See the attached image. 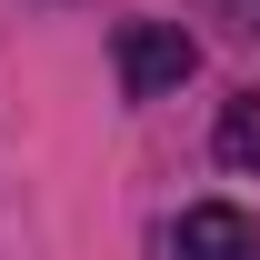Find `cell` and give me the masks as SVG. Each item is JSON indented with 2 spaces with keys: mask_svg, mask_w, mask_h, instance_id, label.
<instances>
[{
  "mask_svg": "<svg viewBox=\"0 0 260 260\" xmlns=\"http://www.w3.org/2000/svg\"><path fill=\"white\" fill-rule=\"evenodd\" d=\"M110 60H120V90L130 100H160V90H180V80L200 70V40L180 30V20H120Z\"/></svg>",
  "mask_w": 260,
  "mask_h": 260,
  "instance_id": "obj_1",
  "label": "cell"
},
{
  "mask_svg": "<svg viewBox=\"0 0 260 260\" xmlns=\"http://www.w3.org/2000/svg\"><path fill=\"white\" fill-rule=\"evenodd\" d=\"M170 260H260V220L240 200H190L170 220Z\"/></svg>",
  "mask_w": 260,
  "mask_h": 260,
  "instance_id": "obj_2",
  "label": "cell"
},
{
  "mask_svg": "<svg viewBox=\"0 0 260 260\" xmlns=\"http://www.w3.org/2000/svg\"><path fill=\"white\" fill-rule=\"evenodd\" d=\"M210 160L260 180V90H230V100H220V120H210Z\"/></svg>",
  "mask_w": 260,
  "mask_h": 260,
  "instance_id": "obj_3",
  "label": "cell"
},
{
  "mask_svg": "<svg viewBox=\"0 0 260 260\" xmlns=\"http://www.w3.org/2000/svg\"><path fill=\"white\" fill-rule=\"evenodd\" d=\"M230 10H240V30H260V0H230Z\"/></svg>",
  "mask_w": 260,
  "mask_h": 260,
  "instance_id": "obj_4",
  "label": "cell"
}]
</instances>
